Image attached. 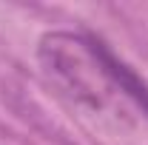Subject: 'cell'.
<instances>
[{
  "mask_svg": "<svg viewBox=\"0 0 148 145\" xmlns=\"http://www.w3.org/2000/svg\"><path fill=\"white\" fill-rule=\"evenodd\" d=\"M108 43L94 34H74V31H49L40 40V66L71 100L100 111L108 108L120 91L111 80L106 63Z\"/></svg>",
  "mask_w": 148,
  "mask_h": 145,
  "instance_id": "cell-1",
  "label": "cell"
}]
</instances>
